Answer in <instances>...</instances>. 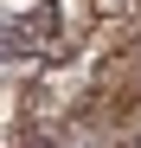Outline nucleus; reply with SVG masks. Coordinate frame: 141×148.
Masks as SVG:
<instances>
[{"mask_svg": "<svg viewBox=\"0 0 141 148\" xmlns=\"http://www.w3.org/2000/svg\"><path fill=\"white\" fill-rule=\"evenodd\" d=\"M45 148H58V142H45Z\"/></svg>", "mask_w": 141, "mask_h": 148, "instance_id": "nucleus-1", "label": "nucleus"}, {"mask_svg": "<svg viewBox=\"0 0 141 148\" xmlns=\"http://www.w3.org/2000/svg\"><path fill=\"white\" fill-rule=\"evenodd\" d=\"M135 148H141V142H135Z\"/></svg>", "mask_w": 141, "mask_h": 148, "instance_id": "nucleus-2", "label": "nucleus"}]
</instances>
